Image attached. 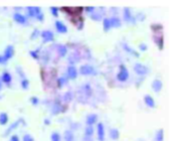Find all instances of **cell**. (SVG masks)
Returning a JSON list of instances; mask_svg holds the SVG:
<instances>
[{
	"label": "cell",
	"mask_w": 171,
	"mask_h": 141,
	"mask_svg": "<svg viewBox=\"0 0 171 141\" xmlns=\"http://www.w3.org/2000/svg\"><path fill=\"white\" fill-rule=\"evenodd\" d=\"M63 11H65V13L71 15V18H74V17H78V16H82L83 10L85 8L83 7H62L60 8Z\"/></svg>",
	"instance_id": "obj_1"
},
{
	"label": "cell",
	"mask_w": 171,
	"mask_h": 141,
	"mask_svg": "<svg viewBox=\"0 0 171 141\" xmlns=\"http://www.w3.org/2000/svg\"><path fill=\"white\" fill-rule=\"evenodd\" d=\"M129 79V72H128V69H127L124 65H120L119 67V72L117 74V80L119 82H126L127 80Z\"/></svg>",
	"instance_id": "obj_2"
},
{
	"label": "cell",
	"mask_w": 171,
	"mask_h": 141,
	"mask_svg": "<svg viewBox=\"0 0 171 141\" xmlns=\"http://www.w3.org/2000/svg\"><path fill=\"white\" fill-rule=\"evenodd\" d=\"M92 93H93L92 88L89 84H86V85H84L83 87H81L79 90V94H78L79 96L82 95V98L79 99L80 102H82V100H84V99H89V98L92 96Z\"/></svg>",
	"instance_id": "obj_3"
},
{
	"label": "cell",
	"mask_w": 171,
	"mask_h": 141,
	"mask_svg": "<svg viewBox=\"0 0 171 141\" xmlns=\"http://www.w3.org/2000/svg\"><path fill=\"white\" fill-rule=\"evenodd\" d=\"M152 39H153V41L156 44V45L158 47L159 51L163 50L164 48V36H163V32H162V31H160V32L153 33Z\"/></svg>",
	"instance_id": "obj_4"
},
{
	"label": "cell",
	"mask_w": 171,
	"mask_h": 141,
	"mask_svg": "<svg viewBox=\"0 0 171 141\" xmlns=\"http://www.w3.org/2000/svg\"><path fill=\"white\" fill-rule=\"evenodd\" d=\"M133 69H134L135 73L137 75H139V76H145V75H147L149 72L148 68L143 64H140V63H136Z\"/></svg>",
	"instance_id": "obj_5"
},
{
	"label": "cell",
	"mask_w": 171,
	"mask_h": 141,
	"mask_svg": "<svg viewBox=\"0 0 171 141\" xmlns=\"http://www.w3.org/2000/svg\"><path fill=\"white\" fill-rule=\"evenodd\" d=\"M27 15L31 18H37L42 13L41 9L38 6H28L27 8Z\"/></svg>",
	"instance_id": "obj_6"
},
{
	"label": "cell",
	"mask_w": 171,
	"mask_h": 141,
	"mask_svg": "<svg viewBox=\"0 0 171 141\" xmlns=\"http://www.w3.org/2000/svg\"><path fill=\"white\" fill-rule=\"evenodd\" d=\"M80 74L83 76H90V75H96L94 67L90 65H83L80 68Z\"/></svg>",
	"instance_id": "obj_7"
},
{
	"label": "cell",
	"mask_w": 171,
	"mask_h": 141,
	"mask_svg": "<svg viewBox=\"0 0 171 141\" xmlns=\"http://www.w3.org/2000/svg\"><path fill=\"white\" fill-rule=\"evenodd\" d=\"M40 36H41V38H42L43 44L50 42L54 39V35H53V31H50V30H43L41 34H40Z\"/></svg>",
	"instance_id": "obj_8"
},
{
	"label": "cell",
	"mask_w": 171,
	"mask_h": 141,
	"mask_svg": "<svg viewBox=\"0 0 171 141\" xmlns=\"http://www.w3.org/2000/svg\"><path fill=\"white\" fill-rule=\"evenodd\" d=\"M14 56V47L12 44H8L4 50V54H3V57L6 63L10 59H12Z\"/></svg>",
	"instance_id": "obj_9"
},
{
	"label": "cell",
	"mask_w": 171,
	"mask_h": 141,
	"mask_svg": "<svg viewBox=\"0 0 171 141\" xmlns=\"http://www.w3.org/2000/svg\"><path fill=\"white\" fill-rule=\"evenodd\" d=\"M123 16H124V19H125L127 22H131V23H136V18H135L134 16H133L131 10H130L128 7H125V8H124Z\"/></svg>",
	"instance_id": "obj_10"
},
{
	"label": "cell",
	"mask_w": 171,
	"mask_h": 141,
	"mask_svg": "<svg viewBox=\"0 0 171 141\" xmlns=\"http://www.w3.org/2000/svg\"><path fill=\"white\" fill-rule=\"evenodd\" d=\"M97 135L99 141H105V127L103 123H98L97 125Z\"/></svg>",
	"instance_id": "obj_11"
},
{
	"label": "cell",
	"mask_w": 171,
	"mask_h": 141,
	"mask_svg": "<svg viewBox=\"0 0 171 141\" xmlns=\"http://www.w3.org/2000/svg\"><path fill=\"white\" fill-rule=\"evenodd\" d=\"M66 111V106H63L60 104V102H56L53 106V110H51V113L56 115V114H60L62 113V112H65Z\"/></svg>",
	"instance_id": "obj_12"
},
{
	"label": "cell",
	"mask_w": 171,
	"mask_h": 141,
	"mask_svg": "<svg viewBox=\"0 0 171 141\" xmlns=\"http://www.w3.org/2000/svg\"><path fill=\"white\" fill-rule=\"evenodd\" d=\"M54 25H56L57 32H60V33H66L68 32V27H66V25L63 23V21H60V20H56Z\"/></svg>",
	"instance_id": "obj_13"
},
{
	"label": "cell",
	"mask_w": 171,
	"mask_h": 141,
	"mask_svg": "<svg viewBox=\"0 0 171 141\" xmlns=\"http://www.w3.org/2000/svg\"><path fill=\"white\" fill-rule=\"evenodd\" d=\"M13 19H14V21L17 22V23H19V24L26 23V17L19 12H15L13 14Z\"/></svg>",
	"instance_id": "obj_14"
},
{
	"label": "cell",
	"mask_w": 171,
	"mask_h": 141,
	"mask_svg": "<svg viewBox=\"0 0 171 141\" xmlns=\"http://www.w3.org/2000/svg\"><path fill=\"white\" fill-rule=\"evenodd\" d=\"M151 87H152L153 91L156 92V93H159V92L162 90V88H163V83H162L159 79H156L152 82Z\"/></svg>",
	"instance_id": "obj_15"
},
{
	"label": "cell",
	"mask_w": 171,
	"mask_h": 141,
	"mask_svg": "<svg viewBox=\"0 0 171 141\" xmlns=\"http://www.w3.org/2000/svg\"><path fill=\"white\" fill-rule=\"evenodd\" d=\"M144 103L146 104V106H148L149 108H155L156 107V103L154 99L150 96V95H145L144 96Z\"/></svg>",
	"instance_id": "obj_16"
},
{
	"label": "cell",
	"mask_w": 171,
	"mask_h": 141,
	"mask_svg": "<svg viewBox=\"0 0 171 141\" xmlns=\"http://www.w3.org/2000/svg\"><path fill=\"white\" fill-rule=\"evenodd\" d=\"M68 77H69V79H71V80L77 79L78 71H77V69L75 66H69V67L68 68Z\"/></svg>",
	"instance_id": "obj_17"
},
{
	"label": "cell",
	"mask_w": 171,
	"mask_h": 141,
	"mask_svg": "<svg viewBox=\"0 0 171 141\" xmlns=\"http://www.w3.org/2000/svg\"><path fill=\"white\" fill-rule=\"evenodd\" d=\"M98 121V115L97 114H90L88 115L86 119V123L88 126H93L94 124H96Z\"/></svg>",
	"instance_id": "obj_18"
},
{
	"label": "cell",
	"mask_w": 171,
	"mask_h": 141,
	"mask_svg": "<svg viewBox=\"0 0 171 141\" xmlns=\"http://www.w3.org/2000/svg\"><path fill=\"white\" fill-rule=\"evenodd\" d=\"M1 79H2V82L5 83L6 85H9L10 83L12 82V76H11L10 73H8L6 71H4L3 73H2Z\"/></svg>",
	"instance_id": "obj_19"
},
{
	"label": "cell",
	"mask_w": 171,
	"mask_h": 141,
	"mask_svg": "<svg viewBox=\"0 0 171 141\" xmlns=\"http://www.w3.org/2000/svg\"><path fill=\"white\" fill-rule=\"evenodd\" d=\"M21 122V121L20 120H17V121H15V122L14 123H12V124H11L9 127L7 128V130L4 132V134H3V136H8V135H9L11 132H12L13 130H15V129L18 127V125H19V123Z\"/></svg>",
	"instance_id": "obj_20"
},
{
	"label": "cell",
	"mask_w": 171,
	"mask_h": 141,
	"mask_svg": "<svg viewBox=\"0 0 171 141\" xmlns=\"http://www.w3.org/2000/svg\"><path fill=\"white\" fill-rule=\"evenodd\" d=\"M122 45H123V48H124V50H125L128 54H132V56H134L135 57H140V54L137 53V51H136L135 50H133L132 48H130L127 44H122Z\"/></svg>",
	"instance_id": "obj_21"
},
{
	"label": "cell",
	"mask_w": 171,
	"mask_h": 141,
	"mask_svg": "<svg viewBox=\"0 0 171 141\" xmlns=\"http://www.w3.org/2000/svg\"><path fill=\"white\" fill-rule=\"evenodd\" d=\"M109 135L112 140H118L119 137H120V132L117 128H111L109 131Z\"/></svg>",
	"instance_id": "obj_22"
},
{
	"label": "cell",
	"mask_w": 171,
	"mask_h": 141,
	"mask_svg": "<svg viewBox=\"0 0 171 141\" xmlns=\"http://www.w3.org/2000/svg\"><path fill=\"white\" fill-rule=\"evenodd\" d=\"M110 20H111V25L112 27L114 28H118L120 27L122 25V22H121V19L119 18V17H116V16H113L110 18Z\"/></svg>",
	"instance_id": "obj_23"
},
{
	"label": "cell",
	"mask_w": 171,
	"mask_h": 141,
	"mask_svg": "<svg viewBox=\"0 0 171 141\" xmlns=\"http://www.w3.org/2000/svg\"><path fill=\"white\" fill-rule=\"evenodd\" d=\"M8 119H9V117H8V114L6 112L0 113V125H2V126L6 125L8 123Z\"/></svg>",
	"instance_id": "obj_24"
},
{
	"label": "cell",
	"mask_w": 171,
	"mask_h": 141,
	"mask_svg": "<svg viewBox=\"0 0 171 141\" xmlns=\"http://www.w3.org/2000/svg\"><path fill=\"white\" fill-rule=\"evenodd\" d=\"M153 141H164V130L163 129L161 128L156 132Z\"/></svg>",
	"instance_id": "obj_25"
},
{
	"label": "cell",
	"mask_w": 171,
	"mask_h": 141,
	"mask_svg": "<svg viewBox=\"0 0 171 141\" xmlns=\"http://www.w3.org/2000/svg\"><path fill=\"white\" fill-rule=\"evenodd\" d=\"M56 50H57V53H59L60 57H65L66 54V51H68V50H66V47L63 44H59L56 45Z\"/></svg>",
	"instance_id": "obj_26"
},
{
	"label": "cell",
	"mask_w": 171,
	"mask_h": 141,
	"mask_svg": "<svg viewBox=\"0 0 171 141\" xmlns=\"http://www.w3.org/2000/svg\"><path fill=\"white\" fill-rule=\"evenodd\" d=\"M103 28H104V31H106V32L112 28L111 20H110V18H104L103 19Z\"/></svg>",
	"instance_id": "obj_27"
},
{
	"label": "cell",
	"mask_w": 171,
	"mask_h": 141,
	"mask_svg": "<svg viewBox=\"0 0 171 141\" xmlns=\"http://www.w3.org/2000/svg\"><path fill=\"white\" fill-rule=\"evenodd\" d=\"M65 141H75V135L71 130L65 132Z\"/></svg>",
	"instance_id": "obj_28"
},
{
	"label": "cell",
	"mask_w": 171,
	"mask_h": 141,
	"mask_svg": "<svg viewBox=\"0 0 171 141\" xmlns=\"http://www.w3.org/2000/svg\"><path fill=\"white\" fill-rule=\"evenodd\" d=\"M151 30L153 31V33L155 32H160V31H163V26L159 23H154L151 24Z\"/></svg>",
	"instance_id": "obj_29"
},
{
	"label": "cell",
	"mask_w": 171,
	"mask_h": 141,
	"mask_svg": "<svg viewBox=\"0 0 171 141\" xmlns=\"http://www.w3.org/2000/svg\"><path fill=\"white\" fill-rule=\"evenodd\" d=\"M90 17H91L93 20H95V21H99V20L102 19V13L97 12V11L95 10L94 12L90 14Z\"/></svg>",
	"instance_id": "obj_30"
},
{
	"label": "cell",
	"mask_w": 171,
	"mask_h": 141,
	"mask_svg": "<svg viewBox=\"0 0 171 141\" xmlns=\"http://www.w3.org/2000/svg\"><path fill=\"white\" fill-rule=\"evenodd\" d=\"M66 83H68V80L66 79V78H63V77H60L57 79V82H56V84H57V87L59 88H63V86H65Z\"/></svg>",
	"instance_id": "obj_31"
},
{
	"label": "cell",
	"mask_w": 171,
	"mask_h": 141,
	"mask_svg": "<svg viewBox=\"0 0 171 141\" xmlns=\"http://www.w3.org/2000/svg\"><path fill=\"white\" fill-rule=\"evenodd\" d=\"M93 134H94V128H93V126L87 125V127L85 129V136H93Z\"/></svg>",
	"instance_id": "obj_32"
},
{
	"label": "cell",
	"mask_w": 171,
	"mask_h": 141,
	"mask_svg": "<svg viewBox=\"0 0 171 141\" xmlns=\"http://www.w3.org/2000/svg\"><path fill=\"white\" fill-rule=\"evenodd\" d=\"M21 88L23 89V90H27L28 87H29V81H28L26 78L25 79H22L21 80Z\"/></svg>",
	"instance_id": "obj_33"
},
{
	"label": "cell",
	"mask_w": 171,
	"mask_h": 141,
	"mask_svg": "<svg viewBox=\"0 0 171 141\" xmlns=\"http://www.w3.org/2000/svg\"><path fill=\"white\" fill-rule=\"evenodd\" d=\"M50 140L51 141H60V135L57 132H53L50 135Z\"/></svg>",
	"instance_id": "obj_34"
},
{
	"label": "cell",
	"mask_w": 171,
	"mask_h": 141,
	"mask_svg": "<svg viewBox=\"0 0 171 141\" xmlns=\"http://www.w3.org/2000/svg\"><path fill=\"white\" fill-rule=\"evenodd\" d=\"M39 34H41L39 32V30L37 29V28H34L33 31H32V33H31V35H30V39H35L37 36L39 35Z\"/></svg>",
	"instance_id": "obj_35"
},
{
	"label": "cell",
	"mask_w": 171,
	"mask_h": 141,
	"mask_svg": "<svg viewBox=\"0 0 171 141\" xmlns=\"http://www.w3.org/2000/svg\"><path fill=\"white\" fill-rule=\"evenodd\" d=\"M29 101H30V103H31V104H32L33 106L38 105V103H39V99H38L37 97H35V96L31 97L30 99H29Z\"/></svg>",
	"instance_id": "obj_36"
},
{
	"label": "cell",
	"mask_w": 171,
	"mask_h": 141,
	"mask_svg": "<svg viewBox=\"0 0 171 141\" xmlns=\"http://www.w3.org/2000/svg\"><path fill=\"white\" fill-rule=\"evenodd\" d=\"M59 8L56 7V6H53V7H50V11H51V14L54 16V17H57L59 16Z\"/></svg>",
	"instance_id": "obj_37"
},
{
	"label": "cell",
	"mask_w": 171,
	"mask_h": 141,
	"mask_svg": "<svg viewBox=\"0 0 171 141\" xmlns=\"http://www.w3.org/2000/svg\"><path fill=\"white\" fill-rule=\"evenodd\" d=\"M72 98V93H71V92H68V93H66L65 96H63V100L66 101V102H71Z\"/></svg>",
	"instance_id": "obj_38"
},
{
	"label": "cell",
	"mask_w": 171,
	"mask_h": 141,
	"mask_svg": "<svg viewBox=\"0 0 171 141\" xmlns=\"http://www.w3.org/2000/svg\"><path fill=\"white\" fill-rule=\"evenodd\" d=\"M29 54L33 57L34 60H38V59H39L38 51H29Z\"/></svg>",
	"instance_id": "obj_39"
},
{
	"label": "cell",
	"mask_w": 171,
	"mask_h": 141,
	"mask_svg": "<svg viewBox=\"0 0 171 141\" xmlns=\"http://www.w3.org/2000/svg\"><path fill=\"white\" fill-rule=\"evenodd\" d=\"M23 141H34L33 137L31 136L30 134H25L24 136H23Z\"/></svg>",
	"instance_id": "obj_40"
},
{
	"label": "cell",
	"mask_w": 171,
	"mask_h": 141,
	"mask_svg": "<svg viewBox=\"0 0 171 141\" xmlns=\"http://www.w3.org/2000/svg\"><path fill=\"white\" fill-rule=\"evenodd\" d=\"M139 48H140L141 51H147V48H148V47H147L145 44H140V45H139Z\"/></svg>",
	"instance_id": "obj_41"
},
{
	"label": "cell",
	"mask_w": 171,
	"mask_h": 141,
	"mask_svg": "<svg viewBox=\"0 0 171 141\" xmlns=\"http://www.w3.org/2000/svg\"><path fill=\"white\" fill-rule=\"evenodd\" d=\"M137 18H138L139 21H143L144 18H145V15H144L143 13H141V12H140V13H139L138 15H137Z\"/></svg>",
	"instance_id": "obj_42"
},
{
	"label": "cell",
	"mask_w": 171,
	"mask_h": 141,
	"mask_svg": "<svg viewBox=\"0 0 171 141\" xmlns=\"http://www.w3.org/2000/svg\"><path fill=\"white\" fill-rule=\"evenodd\" d=\"M10 141H19V138L17 135H12V136L10 137Z\"/></svg>",
	"instance_id": "obj_43"
},
{
	"label": "cell",
	"mask_w": 171,
	"mask_h": 141,
	"mask_svg": "<svg viewBox=\"0 0 171 141\" xmlns=\"http://www.w3.org/2000/svg\"><path fill=\"white\" fill-rule=\"evenodd\" d=\"M84 141H94L93 136H84Z\"/></svg>",
	"instance_id": "obj_44"
},
{
	"label": "cell",
	"mask_w": 171,
	"mask_h": 141,
	"mask_svg": "<svg viewBox=\"0 0 171 141\" xmlns=\"http://www.w3.org/2000/svg\"><path fill=\"white\" fill-rule=\"evenodd\" d=\"M5 63H6V60H5L3 54H2V56H0V65H1V64H5Z\"/></svg>",
	"instance_id": "obj_45"
},
{
	"label": "cell",
	"mask_w": 171,
	"mask_h": 141,
	"mask_svg": "<svg viewBox=\"0 0 171 141\" xmlns=\"http://www.w3.org/2000/svg\"><path fill=\"white\" fill-rule=\"evenodd\" d=\"M2 88H3V82H2V79L1 77H0V92H1Z\"/></svg>",
	"instance_id": "obj_46"
},
{
	"label": "cell",
	"mask_w": 171,
	"mask_h": 141,
	"mask_svg": "<svg viewBox=\"0 0 171 141\" xmlns=\"http://www.w3.org/2000/svg\"><path fill=\"white\" fill-rule=\"evenodd\" d=\"M44 124L45 125H50V119H44Z\"/></svg>",
	"instance_id": "obj_47"
},
{
	"label": "cell",
	"mask_w": 171,
	"mask_h": 141,
	"mask_svg": "<svg viewBox=\"0 0 171 141\" xmlns=\"http://www.w3.org/2000/svg\"><path fill=\"white\" fill-rule=\"evenodd\" d=\"M0 99H1V96H0Z\"/></svg>",
	"instance_id": "obj_48"
}]
</instances>
